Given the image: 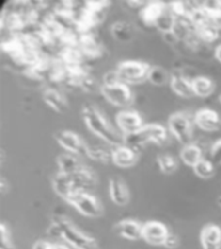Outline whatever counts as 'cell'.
<instances>
[{
    "instance_id": "30bf717a",
    "label": "cell",
    "mask_w": 221,
    "mask_h": 249,
    "mask_svg": "<svg viewBox=\"0 0 221 249\" xmlns=\"http://www.w3.org/2000/svg\"><path fill=\"white\" fill-rule=\"evenodd\" d=\"M171 235V231L168 227L158 221L146 222L143 225V231H142V239L146 243L151 245H163L165 247L168 237Z\"/></svg>"
},
{
    "instance_id": "7a4b0ae2",
    "label": "cell",
    "mask_w": 221,
    "mask_h": 249,
    "mask_svg": "<svg viewBox=\"0 0 221 249\" xmlns=\"http://www.w3.org/2000/svg\"><path fill=\"white\" fill-rule=\"evenodd\" d=\"M95 183H96L95 174L85 167L82 171L73 174V175L58 172V175L52 179V188L59 196L66 200L73 193L87 191L91 187H94Z\"/></svg>"
},
{
    "instance_id": "9c48e42d",
    "label": "cell",
    "mask_w": 221,
    "mask_h": 249,
    "mask_svg": "<svg viewBox=\"0 0 221 249\" xmlns=\"http://www.w3.org/2000/svg\"><path fill=\"white\" fill-rule=\"evenodd\" d=\"M55 140L63 149H65L70 154L90 158L91 147L87 146L77 133L70 131H59L55 133Z\"/></svg>"
},
{
    "instance_id": "83f0119b",
    "label": "cell",
    "mask_w": 221,
    "mask_h": 249,
    "mask_svg": "<svg viewBox=\"0 0 221 249\" xmlns=\"http://www.w3.org/2000/svg\"><path fill=\"white\" fill-rule=\"evenodd\" d=\"M0 249H15L11 240V235L5 225L0 226Z\"/></svg>"
},
{
    "instance_id": "3957f363",
    "label": "cell",
    "mask_w": 221,
    "mask_h": 249,
    "mask_svg": "<svg viewBox=\"0 0 221 249\" xmlns=\"http://www.w3.org/2000/svg\"><path fill=\"white\" fill-rule=\"evenodd\" d=\"M51 229L74 249H98V244L94 237L81 232L79 230L70 223L65 216H53Z\"/></svg>"
},
{
    "instance_id": "484cf974",
    "label": "cell",
    "mask_w": 221,
    "mask_h": 249,
    "mask_svg": "<svg viewBox=\"0 0 221 249\" xmlns=\"http://www.w3.org/2000/svg\"><path fill=\"white\" fill-rule=\"evenodd\" d=\"M148 81L152 85L163 86L167 82H171V73L161 67H151L150 74H148Z\"/></svg>"
},
{
    "instance_id": "44dd1931",
    "label": "cell",
    "mask_w": 221,
    "mask_h": 249,
    "mask_svg": "<svg viewBox=\"0 0 221 249\" xmlns=\"http://www.w3.org/2000/svg\"><path fill=\"white\" fill-rule=\"evenodd\" d=\"M43 101L47 103V106L51 107L56 112H64L68 108L66 99L56 89L45 90V93H43Z\"/></svg>"
},
{
    "instance_id": "277c9868",
    "label": "cell",
    "mask_w": 221,
    "mask_h": 249,
    "mask_svg": "<svg viewBox=\"0 0 221 249\" xmlns=\"http://www.w3.org/2000/svg\"><path fill=\"white\" fill-rule=\"evenodd\" d=\"M168 139L167 129L161 124H147L141 131L134 135L125 136V145L133 147L143 146L144 143L154 142L156 145H163Z\"/></svg>"
},
{
    "instance_id": "603a6c76",
    "label": "cell",
    "mask_w": 221,
    "mask_h": 249,
    "mask_svg": "<svg viewBox=\"0 0 221 249\" xmlns=\"http://www.w3.org/2000/svg\"><path fill=\"white\" fill-rule=\"evenodd\" d=\"M180 157L181 160L186 166L194 167L199 160H203V151H202L201 146H198L195 143H190V145H186V146L182 147Z\"/></svg>"
},
{
    "instance_id": "d6986e66",
    "label": "cell",
    "mask_w": 221,
    "mask_h": 249,
    "mask_svg": "<svg viewBox=\"0 0 221 249\" xmlns=\"http://www.w3.org/2000/svg\"><path fill=\"white\" fill-rule=\"evenodd\" d=\"M58 166L59 172L66 174V175H73V174H77V172L82 171L85 168V166L78 160L77 155L70 154V153L59 155Z\"/></svg>"
},
{
    "instance_id": "1f68e13d",
    "label": "cell",
    "mask_w": 221,
    "mask_h": 249,
    "mask_svg": "<svg viewBox=\"0 0 221 249\" xmlns=\"http://www.w3.org/2000/svg\"><path fill=\"white\" fill-rule=\"evenodd\" d=\"M7 187H8V184H7V180L4 179V178H1L0 179V191H1V195H5L7 193Z\"/></svg>"
},
{
    "instance_id": "8fae6325",
    "label": "cell",
    "mask_w": 221,
    "mask_h": 249,
    "mask_svg": "<svg viewBox=\"0 0 221 249\" xmlns=\"http://www.w3.org/2000/svg\"><path fill=\"white\" fill-rule=\"evenodd\" d=\"M116 123H117V127L120 128V131L124 136L134 135L146 125V124H143L142 116L137 111L131 110L120 111L116 116Z\"/></svg>"
},
{
    "instance_id": "f1b7e54d",
    "label": "cell",
    "mask_w": 221,
    "mask_h": 249,
    "mask_svg": "<svg viewBox=\"0 0 221 249\" xmlns=\"http://www.w3.org/2000/svg\"><path fill=\"white\" fill-rule=\"evenodd\" d=\"M209 155H211V160L213 163L221 164V140L213 143L209 150Z\"/></svg>"
},
{
    "instance_id": "52a82bcc",
    "label": "cell",
    "mask_w": 221,
    "mask_h": 249,
    "mask_svg": "<svg viewBox=\"0 0 221 249\" xmlns=\"http://www.w3.org/2000/svg\"><path fill=\"white\" fill-rule=\"evenodd\" d=\"M100 91L103 97L113 106L129 107L134 101L130 86L123 81L104 82Z\"/></svg>"
},
{
    "instance_id": "2e32d148",
    "label": "cell",
    "mask_w": 221,
    "mask_h": 249,
    "mask_svg": "<svg viewBox=\"0 0 221 249\" xmlns=\"http://www.w3.org/2000/svg\"><path fill=\"white\" fill-rule=\"evenodd\" d=\"M78 49L81 50L83 57H89V59H96V57L103 55V47L100 42L93 36V34H83L78 39Z\"/></svg>"
},
{
    "instance_id": "e0dca14e",
    "label": "cell",
    "mask_w": 221,
    "mask_h": 249,
    "mask_svg": "<svg viewBox=\"0 0 221 249\" xmlns=\"http://www.w3.org/2000/svg\"><path fill=\"white\" fill-rule=\"evenodd\" d=\"M169 84H171V88H172V90L177 95L184 97V98L194 97L191 80H188V78L185 77L182 72H178V71L172 72L171 73V82Z\"/></svg>"
},
{
    "instance_id": "ba28073f",
    "label": "cell",
    "mask_w": 221,
    "mask_h": 249,
    "mask_svg": "<svg viewBox=\"0 0 221 249\" xmlns=\"http://www.w3.org/2000/svg\"><path fill=\"white\" fill-rule=\"evenodd\" d=\"M168 129L178 142L184 146L190 145L192 139V120L188 112L180 111L171 115L168 119Z\"/></svg>"
},
{
    "instance_id": "8992f818",
    "label": "cell",
    "mask_w": 221,
    "mask_h": 249,
    "mask_svg": "<svg viewBox=\"0 0 221 249\" xmlns=\"http://www.w3.org/2000/svg\"><path fill=\"white\" fill-rule=\"evenodd\" d=\"M65 201L76 208L78 213H81L82 215L87 218H99L103 215V206L100 201L87 191L73 193Z\"/></svg>"
},
{
    "instance_id": "e575fe53",
    "label": "cell",
    "mask_w": 221,
    "mask_h": 249,
    "mask_svg": "<svg viewBox=\"0 0 221 249\" xmlns=\"http://www.w3.org/2000/svg\"><path fill=\"white\" fill-rule=\"evenodd\" d=\"M217 99H219V102H220V103H221V94H220V95H219V98H217Z\"/></svg>"
},
{
    "instance_id": "d4e9b609",
    "label": "cell",
    "mask_w": 221,
    "mask_h": 249,
    "mask_svg": "<svg viewBox=\"0 0 221 249\" xmlns=\"http://www.w3.org/2000/svg\"><path fill=\"white\" fill-rule=\"evenodd\" d=\"M194 174L201 179H211L215 175V163L211 160H201L194 167Z\"/></svg>"
},
{
    "instance_id": "5bb4252c",
    "label": "cell",
    "mask_w": 221,
    "mask_h": 249,
    "mask_svg": "<svg viewBox=\"0 0 221 249\" xmlns=\"http://www.w3.org/2000/svg\"><path fill=\"white\" fill-rule=\"evenodd\" d=\"M113 231L119 236L127 239V240H140V239H142L143 225L134 221V219H123L113 226Z\"/></svg>"
},
{
    "instance_id": "6da1fadb",
    "label": "cell",
    "mask_w": 221,
    "mask_h": 249,
    "mask_svg": "<svg viewBox=\"0 0 221 249\" xmlns=\"http://www.w3.org/2000/svg\"><path fill=\"white\" fill-rule=\"evenodd\" d=\"M82 119L86 123L87 128L107 143L115 147L125 143V136L120 135L119 132L110 127V123L95 106L85 105L82 107Z\"/></svg>"
},
{
    "instance_id": "ffe728a7",
    "label": "cell",
    "mask_w": 221,
    "mask_h": 249,
    "mask_svg": "<svg viewBox=\"0 0 221 249\" xmlns=\"http://www.w3.org/2000/svg\"><path fill=\"white\" fill-rule=\"evenodd\" d=\"M165 4L161 1H152V3H147L144 5L142 11H141V18L144 24L147 25H155L158 24V21L161 17V15L165 11Z\"/></svg>"
},
{
    "instance_id": "9a60e30c",
    "label": "cell",
    "mask_w": 221,
    "mask_h": 249,
    "mask_svg": "<svg viewBox=\"0 0 221 249\" xmlns=\"http://www.w3.org/2000/svg\"><path fill=\"white\" fill-rule=\"evenodd\" d=\"M202 249H221V227L217 225H205L201 231Z\"/></svg>"
},
{
    "instance_id": "7402d4cb",
    "label": "cell",
    "mask_w": 221,
    "mask_h": 249,
    "mask_svg": "<svg viewBox=\"0 0 221 249\" xmlns=\"http://www.w3.org/2000/svg\"><path fill=\"white\" fill-rule=\"evenodd\" d=\"M191 85L194 95L201 97V98L209 97L215 90V82L211 78L205 77V76H198V77L192 78Z\"/></svg>"
},
{
    "instance_id": "4fadbf2b",
    "label": "cell",
    "mask_w": 221,
    "mask_h": 249,
    "mask_svg": "<svg viewBox=\"0 0 221 249\" xmlns=\"http://www.w3.org/2000/svg\"><path fill=\"white\" fill-rule=\"evenodd\" d=\"M110 160L117 167L129 168L138 162V153L135 151V149L124 143L113 147V150L110 151Z\"/></svg>"
},
{
    "instance_id": "d6a6232c",
    "label": "cell",
    "mask_w": 221,
    "mask_h": 249,
    "mask_svg": "<svg viewBox=\"0 0 221 249\" xmlns=\"http://www.w3.org/2000/svg\"><path fill=\"white\" fill-rule=\"evenodd\" d=\"M215 57H216V60L219 61V63H221V45H219L215 49Z\"/></svg>"
},
{
    "instance_id": "f546056e",
    "label": "cell",
    "mask_w": 221,
    "mask_h": 249,
    "mask_svg": "<svg viewBox=\"0 0 221 249\" xmlns=\"http://www.w3.org/2000/svg\"><path fill=\"white\" fill-rule=\"evenodd\" d=\"M33 249H69V248L63 244H55V243H49V241L39 240L33 245Z\"/></svg>"
},
{
    "instance_id": "4316f807",
    "label": "cell",
    "mask_w": 221,
    "mask_h": 249,
    "mask_svg": "<svg viewBox=\"0 0 221 249\" xmlns=\"http://www.w3.org/2000/svg\"><path fill=\"white\" fill-rule=\"evenodd\" d=\"M158 166H159L160 171L165 174V175H172L177 171L178 163H177L176 158L171 154H161L158 157Z\"/></svg>"
},
{
    "instance_id": "ac0fdd59",
    "label": "cell",
    "mask_w": 221,
    "mask_h": 249,
    "mask_svg": "<svg viewBox=\"0 0 221 249\" xmlns=\"http://www.w3.org/2000/svg\"><path fill=\"white\" fill-rule=\"evenodd\" d=\"M110 197L112 202L117 206H125L129 202V191L126 184L119 178L110 180Z\"/></svg>"
},
{
    "instance_id": "cb8c5ba5",
    "label": "cell",
    "mask_w": 221,
    "mask_h": 249,
    "mask_svg": "<svg viewBox=\"0 0 221 249\" xmlns=\"http://www.w3.org/2000/svg\"><path fill=\"white\" fill-rule=\"evenodd\" d=\"M110 30H112L113 38L119 42H129L134 36L133 28L127 22H123V21H119L112 25Z\"/></svg>"
},
{
    "instance_id": "7c38bea8",
    "label": "cell",
    "mask_w": 221,
    "mask_h": 249,
    "mask_svg": "<svg viewBox=\"0 0 221 249\" xmlns=\"http://www.w3.org/2000/svg\"><path fill=\"white\" fill-rule=\"evenodd\" d=\"M194 123L205 132H216L221 128V119L215 110L202 108L194 115Z\"/></svg>"
},
{
    "instance_id": "4dcf8cb0",
    "label": "cell",
    "mask_w": 221,
    "mask_h": 249,
    "mask_svg": "<svg viewBox=\"0 0 221 249\" xmlns=\"http://www.w3.org/2000/svg\"><path fill=\"white\" fill-rule=\"evenodd\" d=\"M178 245V237L174 235V233L171 232V235H169L168 237V241H167V244H165V247L168 249H174Z\"/></svg>"
},
{
    "instance_id": "5b68a950",
    "label": "cell",
    "mask_w": 221,
    "mask_h": 249,
    "mask_svg": "<svg viewBox=\"0 0 221 249\" xmlns=\"http://www.w3.org/2000/svg\"><path fill=\"white\" fill-rule=\"evenodd\" d=\"M151 66H148L147 63L135 60H125L121 61L117 68L116 73L119 76L120 81L125 84H141L148 80Z\"/></svg>"
},
{
    "instance_id": "836d02e7",
    "label": "cell",
    "mask_w": 221,
    "mask_h": 249,
    "mask_svg": "<svg viewBox=\"0 0 221 249\" xmlns=\"http://www.w3.org/2000/svg\"><path fill=\"white\" fill-rule=\"evenodd\" d=\"M217 204L220 205V208H221V196L219 197V200H217Z\"/></svg>"
}]
</instances>
